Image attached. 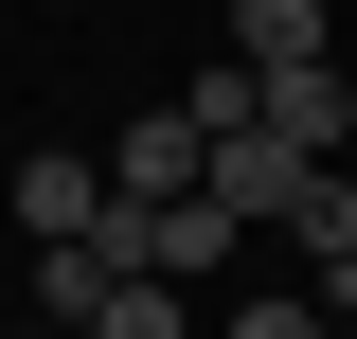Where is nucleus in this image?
<instances>
[{
	"mask_svg": "<svg viewBox=\"0 0 357 339\" xmlns=\"http://www.w3.org/2000/svg\"><path fill=\"white\" fill-rule=\"evenodd\" d=\"M107 286H126V268H107V250H36V322H54V339H72V322H89V303H107Z\"/></svg>",
	"mask_w": 357,
	"mask_h": 339,
	"instance_id": "nucleus-6",
	"label": "nucleus"
},
{
	"mask_svg": "<svg viewBox=\"0 0 357 339\" xmlns=\"http://www.w3.org/2000/svg\"><path fill=\"white\" fill-rule=\"evenodd\" d=\"M286 250H357V161H321L304 197H286Z\"/></svg>",
	"mask_w": 357,
	"mask_h": 339,
	"instance_id": "nucleus-5",
	"label": "nucleus"
},
{
	"mask_svg": "<svg viewBox=\"0 0 357 339\" xmlns=\"http://www.w3.org/2000/svg\"><path fill=\"white\" fill-rule=\"evenodd\" d=\"M18 232H36V250H89V232H107V179H89L72 143H36V161H18Z\"/></svg>",
	"mask_w": 357,
	"mask_h": 339,
	"instance_id": "nucleus-1",
	"label": "nucleus"
},
{
	"mask_svg": "<svg viewBox=\"0 0 357 339\" xmlns=\"http://www.w3.org/2000/svg\"><path fill=\"white\" fill-rule=\"evenodd\" d=\"M232 339H340V322H321V286H268V303H250Z\"/></svg>",
	"mask_w": 357,
	"mask_h": 339,
	"instance_id": "nucleus-7",
	"label": "nucleus"
},
{
	"mask_svg": "<svg viewBox=\"0 0 357 339\" xmlns=\"http://www.w3.org/2000/svg\"><path fill=\"white\" fill-rule=\"evenodd\" d=\"M321 322H340V339H357V250H321Z\"/></svg>",
	"mask_w": 357,
	"mask_h": 339,
	"instance_id": "nucleus-8",
	"label": "nucleus"
},
{
	"mask_svg": "<svg viewBox=\"0 0 357 339\" xmlns=\"http://www.w3.org/2000/svg\"><path fill=\"white\" fill-rule=\"evenodd\" d=\"M72 339H197V303H178V286H143V268H126V286L89 303V322H72Z\"/></svg>",
	"mask_w": 357,
	"mask_h": 339,
	"instance_id": "nucleus-4",
	"label": "nucleus"
},
{
	"mask_svg": "<svg viewBox=\"0 0 357 339\" xmlns=\"http://www.w3.org/2000/svg\"><path fill=\"white\" fill-rule=\"evenodd\" d=\"M107 197H126V214H161V197H197V126H178V107H143V126L107 143Z\"/></svg>",
	"mask_w": 357,
	"mask_h": 339,
	"instance_id": "nucleus-2",
	"label": "nucleus"
},
{
	"mask_svg": "<svg viewBox=\"0 0 357 339\" xmlns=\"http://www.w3.org/2000/svg\"><path fill=\"white\" fill-rule=\"evenodd\" d=\"M232 72H321V0H232Z\"/></svg>",
	"mask_w": 357,
	"mask_h": 339,
	"instance_id": "nucleus-3",
	"label": "nucleus"
},
{
	"mask_svg": "<svg viewBox=\"0 0 357 339\" xmlns=\"http://www.w3.org/2000/svg\"><path fill=\"white\" fill-rule=\"evenodd\" d=\"M0 339H54V322H0Z\"/></svg>",
	"mask_w": 357,
	"mask_h": 339,
	"instance_id": "nucleus-9",
	"label": "nucleus"
},
{
	"mask_svg": "<svg viewBox=\"0 0 357 339\" xmlns=\"http://www.w3.org/2000/svg\"><path fill=\"white\" fill-rule=\"evenodd\" d=\"M340 161H357V143H340Z\"/></svg>",
	"mask_w": 357,
	"mask_h": 339,
	"instance_id": "nucleus-10",
	"label": "nucleus"
}]
</instances>
